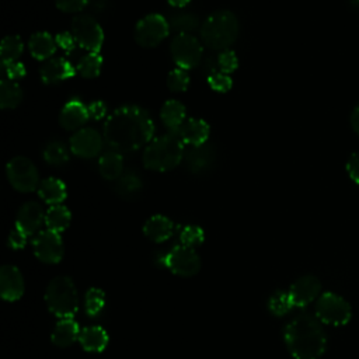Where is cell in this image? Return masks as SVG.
I'll use <instances>...</instances> for the list:
<instances>
[{
  "mask_svg": "<svg viewBox=\"0 0 359 359\" xmlns=\"http://www.w3.org/2000/svg\"><path fill=\"white\" fill-rule=\"evenodd\" d=\"M154 135L150 115L137 105H122L105 119L102 136L115 151L129 153L146 147Z\"/></svg>",
  "mask_w": 359,
  "mask_h": 359,
  "instance_id": "6da1fadb",
  "label": "cell"
},
{
  "mask_svg": "<svg viewBox=\"0 0 359 359\" xmlns=\"http://www.w3.org/2000/svg\"><path fill=\"white\" fill-rule=\"evenodd\" d=\"M317 317L299 314L292 318L283 331L289 353L294 359H318L327 348V337Z\"/></svg>",
  "mask_w": 359,
  "mask_h": 359,
  "instance_id": "7a4b0ae2",
  "label": "cell"
},
{
  "mask_svg": "<svg viewBox=\"0 0 359 359\" xmlns=\"http://www.w3.org/2000/svg\"><path fill=\"white\" fill-rule=\"evenodd\" d=\"M185 156V144L177 132L154 137L143 150L142 161L147 170L165 172L174 170Z\"/></svg>",
  "mask_w": 359,
  "mask_h": 359,
  "instance_id": "3957f363",
  "label": "cell"
},
{
  "mask_svg": "<svg viewBox=\"0 0 359 359\" xmlns=\"http://www.w3.org/2000/svg\"><path fill=\"white\" fill-rule=\"evenodd\" d=\"M238 20L229 10L213 11L201 27L202 42L213 50L229 49L238 36Z\"/></svg>",
  "mask_w": 359,
  "mask_h": 359,
  "instance_id": "277c9868",
  "label": "cell"
},
{
  "mask_svg": "<svg viewBox=\"0 0 359 359\" xmlns=\"http://www.w3.org/2000/svg\"><path fill=\"white\" fill-rule=\"evenodd\" d=\"M45 302L50 313L59 318H73L79 309V294L69 276L53 278L45 290Z\"/></svg>",
  "mask_w": 359,
  "mask_h": 359,
  "instance_id": "5b68a950",
  "label": "cell"
},
{
  "mask_svg": "<svg viewBox=\"0 0 359 359\" xmlns=\"http://www.w3.org/2000/svg\"><path fill=\"white\" fill-rule=\"evenodd\" d=\"M316 317L328 325H345L352 317V310L342 296L325 292L317 299Z\"/></svg>",
  "mask_w": 359,
  "mask_h": 359,
  "instance_id": "8992f818",
  "label": "cell"
},
{
  "mask_svg": "<svg viewBox=\"0 0 359 359\" xmlns=\"http://www.w3.org/2000/svg\"><path fill=\"white\" fill-rule=\"evenodd\" d=\"M70 32L77 45L87 52H98L104 43L101 25L87 14H77L70 24Z\"/></svg>",
  "mask_w": 359,
  "mask_h": 359,
  "instance_id": "52a82bcc",
  "label": "cell"
},
{
  "mask_svg": "<svg viewBox=\"0 0 359 359\" xmlns=\"http://www.w3.org/2000/svg\"><path fill=\"white\" fill-rule=\"evenodd\" d=\"M6 174L11 187L25 194L35 191L41 182L34 163L22 156H17L7 163Z\"/></svg>",
  "mask_w": 359,
  "mask_h": 359,
  "instance_id": "ba28073f",
  "label": "cell"
},
{
  "mask_svg": "<svg viewBox=\"0 0 359 359\" xmlns=\"http://www.w3.org/2000/svg\"><path fill=\"white\" fill-rule=\"evenodd\" d=\"M170 53L175 65L184 70L194 69L202 62L203 48L191 34H178L170 43Z\"/></svg>",
  "mask_w": 359,
  "mask_h": 359,
  "instance_id": "9c48e42d",
  "label": "cell"
},
{
  "mask_svg": "<svg viewBox=\"0 0 359 359\" xmlns=\"http://www.w3.org/2000/svg\"><path fill=\"white\" fill-rule=\"evenodd\" d=\"M170 29L168 20L161 14H149L137 21L135 27V41L142 48H154L167 38Z\"/></svg>",
  "mask_w": 359,
  "mask_h": 359,
  "instance_id": "30bf717a",
  "label": "cell"
},
{
  "mask_svg": "<svg viewBox=\"0 0 359 359\" xmlns=\"http://www.w3.org/2000/svg\"><path fill=\"white\" fill-rule=\"evenodd\" d=\"M163 262L174 275L182 278L194 276L201 269V258L195 248L182 244L172 247L164 255Z\"/></svg>",
  "mask_w": 359,
  "mask_h": 359,
  "instance_id": "8fae6325",
  "label": "cell"
},
{
  "mask_svg": "<svg viewBox=\"0 0 359 359\" xmlns=\"http://www.w3.org/2000/svg\"><path fill=\"white\" fill-rule=\"evenodd\" d=\"M35 257L45 264H57L63 258V241L59 233L42 230L32 240Z\"/></svg>",
  "mask_w": 359,
  "mask_h": 359,
  "instance_id": "7c38bea8",
  "label": "cell"
},
{
  "mask_svg": "<svg viewBox=\"0 0 359 359\" xmlns=\"http://www.w3.org/2000/svg\"><path fill=\"white\" fill-rule=\"evenodd\" d=\"M70 151L81 158H93L98 156L104 146V136L93 128H81L70 137Z\"/></svg>",
  "mask_w": 359,
  "mask_h": 359,
  "instance_id": "4fadbf2b",
  "label": "cell"
},
{
  "mask_svg": "<svg viewBox=\"0 0 359 359\" xmlns=\"http://www.w3.org/2000/svg\"><path fill=\"white\" fill-rule=\"evenodd\" d=\"M321 290V283L318 278L313 275H304L296 279L289 287V296L294 307H306L314 302Z\"/></svg>",
  "mask_w": 359,
  "mask_h": 359,
  "instance_id": "5bb4252c",
  "label": "cell"
},
{
  "mask_svg": "<svg viewBox=\"0 0 359 359\" xmlns=\"http://www.w3.org/2000/svg\"><path fill=\"white\" fill-rule=\"evenodd\" d=\"M184 161L189 172L195 175L205 174L213 168V164L216 161L215 147L208 143L189 147L188 150H185Z\"/></svg>",
  "mask_w": 359,
  "mask_h": 359,
  "instance_id": "9a60e30c",
  "label": "cell"
},
{
  "mask_svg": "<svg viewBox=\"0 0 359 359\" xmlns=\"http://www.w3.org/2000/svg\"><path fill=\"white\" fill-rule=\"evenodd\" d=\"M45 215L46 212H43V208L38 202H27L18 209L15 226L27 236L38 234L41 226L45 223Z\"/></svg>",
  "mask_w": 359,
  "mask_h": 359,
  "instance_id": "2e32d148",
  "label": "cell"
},
{
  "mask_svg": "<svg viewBox=\"0 0 359 359\" xmlns=\"http://www.w3.org/2000/svg\"><path fill=\"white\" fill-rule=\"evenodd\" d=\"M0 293L7 302H15L24 294V279L14 265H3L0 269Z\"/></svg>",
  "mask_w": 359,
  "mask_h": 359,
  "instance_id": "e0dca14e",
  "label": "cell"
},
{
  "mask_svg": "<svg viewBox=\"0 0 359 359\" xmlns=\"http://www.w3.org/2000/svg\"><path fill=\"white\" fill-rule=\"evenodd\" d=\"M177 135L180 136V139L185 146H189V147L201 146L208 142L210 135V128H209V123L203 119L189 118L180 126V129L177 130Z\"/></svg>",
  "mask_w": 359,
  "mask_h": 359,
  "instance_id": "ac0fdd59",
  "label": "cell"
},
{
  "mask_svg": "<svg viewBox=\"0 0 359 359\" xmlns=\"http://www.w3.org/2000/svg\"><path fill=\"white\" fill-rule=\"evenodd\" d=\"M88 108L80 100H70L65 104L59 115V123L66 130H79L88 121Z\"/></svg>",
  "mask_w": 359,
  "mask_h": 359,
  "instance_id": "d6986e66",
  "label": "cell"
},
{
  "mask_svg": "<svg viewBox=\"0 0 359 359\" xmlns=\"http://www.w3.org/2000/svg\"><path fill=\"white\" fill-rule=\"evenodd\" d=\"M41 80L45 84H55L74 76V67L65 57H50L39 69Z\"/></svg>",
  "mask_w": 359,
  "mask_h": 359,
  "instance_id": "ffe728a7",
  "label": "cell"
},
{
  "mask_svg": "<svg viewBox=\"0 0 359 359\" xmlns=\"http://www.w3.org/2000/svg\"><path fill=\"white\" fill-rule=\"evenodd\" d=\"M172 233L174 223L163 215H154L149 217L143 226V234L154 243L167 241L172 236Z\"/></svg>",
  "mask_w": 359,
  "mask_h": 359,
  "instance_id": "44dd1931",
  "label": "cell"
},
{
  "mask_svg": "<svg viewBox=\"0 0 359 359\" xmlns=\"http://www.w3.org/2000/svg\"><path fill=\"white\" fill-rule=\"evenodd\" d=\"M80 331L81 330L74 318H60L52 331V344L59 348H67L79 341Z\"/></svg>",
  "mask_w": 359,
  "mask_h": 359,
  "instance_id": "7402d4cb",
  "label": "cell"
},
{
  "mask_svg": "<svg viewBox=\"0 0 359 359\" xmlns=\"http://www.w3.org/2000/svg\"><path fill=\"white\" fill-rule=\"evenodd\" d=\"M38 195L45 203L53 206V205H60L66 199L67 191L62 180L55 177H48L39 182Z\"/></svg>",
  "mask_w": 359,
  "mask_h": 359,
  "instance_id": "603a6c76",
  "label": "cell"
},
{
  "mask_svg": "<svg viewBox=\"0 0 359 359\" xmlns=\"http://www.w3.org/2000/svg\"><path fill=\"white\" fill-rule=\"evenodd\" d=\"M79 342L87 352H101L108 344V334L100 325H90L80 331Z\"/></svg>",
  "mask_w": 359,
  "mask_h": 359,
  "instance_id": "cb8c5ba5",
  "label": "cell"
},
{
  "mask_svg": "<svg viewBox=\"0 0 359 359\" xmlns=\"http://www.w3.org/2000/svg\"><path fill=\"white\" fill-rule=\"evenodd\" d=\"M185 107L177 100L165 101L160 109V119L170 132H177L180 129L185 122Z\"/></svg>",
  "mask_w": 359,
  "mask_h": 359,
  "instance_id": "d4e9b609",
  "label": "cell"
},
{
  "mask_svg": "<svg viewBox=\"0 0 359 359\" xmlns=\"http://www.w3.org/2000/svg\"><path fill=\"white\" fill-rule=\"evenodd\" d=\"M56 41L48 32H35L31 35L28 48L31 55L38 60H48L56 52Z\"/></svg>",
  "mask_w": 359,
  "mask_h": 359,
  "instance_id": "484cf974",
  "label": "cell"
},
{
  "mask_svg": "<svg viewBox=\"0 0 359 359\" xmlns=\"http://www.w3.org/2000/svg\"><path fill=\"white\" fill-rule=\"evenodd\" d=\"M100 174L108 181H116L123 174V158L119 151L109 150L101 154L98 160Z\"/></svg>",
  "mask_w": 359,
  "mask_h": 359,
  "instance_id": "4316f807",
  "label": "cell"
},
{
  "mask_svg": "<svg viewBox=\"0 0 359 359\" xmlns=\"http://www.w3.org/2000/svg\"><path fill=\"white\" fill-rule=\"evenodd\" d=\"M143 188V182L140 177L135 172H123L114 185L115 192L123 199H133L136 198Z\"/></svg>",
  "mask_w": 359,
  "mask_h": 359,
  "instance_id": "83f0119b",
  "label": "cell"
},
{
  "mask_svg": "<svg viewBox=\"0 0 359 359\" xmlns=\"http://www.w3.org/2000/svg\"><path fill=\"white\" fill-rule=\"evenodd\" d=\"M70 220H72V213L63 205L49 206V209L46 210V215H45L46 229L56 231V233H62L63 230H66L70 224Z\"/></svg>",
  "mask_w": 359,
  "mask_h": 359,
  "instance_id": "f1b7e54d",
  "label": "cell"
},
{
  "mask_svg": "<svg viewBox=\"0 0 359 359\" xmlns=\"http://www.w3.org/2000/svg\"><path fill=\"white\" fill-rule=\"evenodd\" d=\"M24 43L18 35H7L3 38L0 45V59L1 66H7L10 63L18 62L22 55Z\"/></svg>",
  "mask_w": 359,
  "mask_h": 359,
  "instance_id": "f546056e",
  "label": "cell"
},
{
  "mask_svg": "<svg viewBox=\"0 0 359 359\" xmlns=\"http://www.w3.org/2000/svg\"><path fill=\"white\" fill-rule=\"evenodd\" d=\"M22 101L21 87L8 79H3L0 83V107L3 109H13Z\"/></svg>",
  "mask_w": 359,
  "mask_h": 359,
  "instance_id": "4dcf8cb0",
  "label": "cell"
},
{
  "mask_svg": "<svg viewBox=\"0 0 359 359\" xmlns=\"http://www.w3.org/2000/svg\"><path fill=\"white\" fill-rule=\"evenodd\" d=\"M102 66V56L98 52H87L77 63V72L84 79H94L100 74Z\"/></svg>",
  "mask_w": 359,
  "mask_h": 359,
  "instance_id": "1f68e13d",
  "label": "cell"
},
{
  "mask_svg": "<svg viewBox=\"0 0 359 359\" xmlns=\"http://www.w3.org/2000/svg\"><path fill=\"white\" fill-rule=\"evenodd\" d=\"M170 28L178 34H191L199 28V18L192 13H177L168 18Z\"/></svg>",
  "mask_w": 359,
  "mask_h": 359,
  "instance_id": "d6a6232c",
  "label": "cell"
},
{
  "mask_svg": "<svg viewBox=\"0 0 359 359\" xmlns=\"http://www.w3.org/2000/svg\"><path fill=\"white\" fill-rule=\"evenodd\" d=\"M43 158L50 165H63L69 161V151L62 142H49L43 149Z\"/></svg>",
  "mask_w": 359,
  "mask_h": 359,
  "instance_id": "836d02e7",
  "label": "cell"
},
{
  "mask_svg": "<svg viewBox=\"0 0 359 359\" xmlns=\"http://www.w3.org/2000/svg\"><path fill=\"white\" fill-rule=\"evenodd\" d=\"M292 299L289 296V292L276 290L268 300V309L273 316H285L293 309Z\"/></svg>",
  "mask_w": 359,
  "mask_h": 359,
  "instance_id": "e575fe53",
  "label": "cell"
},
{
  "mask_svg": "<svg viewBox=\"0 0 359 359\" xmlns=\"http://www.w3.org/2000/svg\"><path fill=\"white\" fill-rule=\"evenodd\" d=\"M105 304V293L98 287H91L86 293L84 309L90 317L98 316Z\"/></svg>",
  "mask_w": 359,
  "mask_h": 359,
  "instance_id": "d590c367",
  "label": "cell"
},
{
  "mask_svg": "<svg viewBox=\"0 0 359 359\" xmlns=\"http://www.w3.org/2000/svg\"><path fill=\"white\" fill-rule=\"evenodd\" d=\"M167 87L172 93H184L189 87V76L187 70L177 67L168 73L167 77Z\"/></svg>",
  "mask_w": 359,
  "mask_h": 359,
  "instance_id": "8d00e7d4",
  "label": "cell"
},
{
  "mask_svg": "<svg viewBox=\"0 0 359 359\" xmlns=\"http://www.w3.org/2000/svg\"><path fill=\"white\" fill-rule=\"evenodd\" d=\"M203 240H205V233L199 226L188 224V226H184L180 231V241L182 245L194 248L202 244Z\"/></svg>",
  "mask_w": 359,
  "mask_h": 359,
  "instance_id": "74e56055",
  "label": "cell"
},
{
  "mask_svg": "<svg viewBox=\"0 0 359 359\" xmlns=\"http://www.w3.org/2000/svg\"><path fill=\"white\" fill-rule=\"evenodd\" d=\"M217 67H219V72L222 73H226V74H230L233 73L237 67H238V57L237 55L230 50V49H226V50H222L219 55H217Z\"/></svg>",
  "mask_w": 359,
  "mask_h": 359,
  "instance_id": "f35d334b",
  "label": "cell"
},
{
  "mask_svg": "<svg viewBox=\"0 0 359 359\" xmlns=\"http://www.w3.org/2000/svg\"><path fill=\"white\" fill-rule=\"evenodd\" d=\"M206 79H208L209 87L217 93H227L233 84L230 74H226L222 72H215L210 76H208Z\"/></svg>",
  "mask_w": 359,
  "mask_h": 359,
  "instance_id": "ab89813d",
  "label": "cell"
},
{
  "mask_svg": "<svg viewBox=\"0 0 359 359\" xmlns=\"http://www.w3.org/2000/svg\"><path fill=\"white\" fill-rule=\"evenodd\" d=\"M55 3L63 13H80L88 6V0H55Z\"/></svg>",
  "mask_w": 359,
  "mask_h": 359,
  "instance_id": "60d3db41",
  "label": "cell"
},
{
  "mask_svg": "<svg viewBox=\"0 0 359 359\" xmlns=\"http://www.w3.org/2000/svg\"><path fill=\"white\" fill-rule=\"evenodd\" d=\"M27 238H28V236L22 230H20L17 226H14V229L8 234L7 245L13 250H21L25 247Z\"/></svg>",
  "mask_w": 359,
  "mask_h": 359,
  "instance_id": "b9f144b4",
  "label": "cell"
},
{
  "mask_svg": "<svg viewBox=\"0 0 359 359\" xmlns=\"http://www.w3.org/2000/svg\"><path fill=\"white\" fill-rule=\"evenodd\" d=\"M57 46L60 49H63L66 53H72L77 45L74 36L72 35V32H59L55 38Z\"/></svg>",
  "mask_w": 359,
  "mask_h": 359,
  "instance_id": "7bdbcfd3",
  "label": "cell"
},
{
  "mask_svg": "<svg viewBox=\"0 0 359 359\" xmlns=\"http://www.w3.org/2000/svg\"><path fill=\"white\" fill-rule=\"evenodd\" d=\"M3 70L7 76L8 80H18L21 77L25 76L27 70H25V66L21 63V62H14V63H10L7 66H3Z\"/></svg>",
  "mask_w": 359,
  "mask_h": 359,
  "instance_id": "ee69618b",
  "label": "cell"
},
{
  "mask_svg": "<svg viewBox=\"0 0 359 359\" xmlns=\"http://www.w3.org/2000/svg\"><path fill=\"white\" fill-rule=\"evenodd\" d=\"M346 171H348L349 178L353 182L359 184V151L349 156V158L346 161Z\"/></svg>",
  "mask_w": 359,
  "mask_h": 359,
  "instance_id": "f6af8a7d",
  "label": "cell"
},
{
  "mask_svg": "<svg viewBox=\"0 0 359 359\" xmlns=\"http://www.w3.org/2000/svg\"><path fill=\"white\" fill-rule=\"evenodd\" d=\"M87 108H88L90 118H93L95 121H98L107 115V105L102 101H94L90 105H87Z\"/></svg>",
  "mask_w": 359,
  "mask_h": 359,
  "instance_id": "bcb514c9",
  "label": "cell"
},
{
  "mask_svg": "<svg viewBox=\"0 0 359 359\" xmlns=\"http://www.w3.org/2000/svg\"><path fill=\"white\" fill-rule=\"evenodd\" d=\"M351 126L359 135V104L353 108L351 114Z\"/></svg>",
  "mask_w": 359,
  "mask_h": 359,
  "instance_id": "7dc6e473",
  "label": "cell"
},
{
  "mask_svg": "<svg viewBox=\"0 0 359 359\" xmlns=\"http://www.w3.org/2000/svg\"><path fill=\"white\" fill-rule=\"evenodd\" d=\"M108 3L109 0H88V7H91L94 11H102Z\"/></svg>",
  "mask_w": 359,
  "mask_h": 359,
  "instance_id": "c3c4849f",
  "label": "cell"
},
{
  "mask_svg": "<svg viewBox=\"0 0 359 359\" xmlns=\"http://www.w3.org/2000/svg\"><path fill=\"white\" fill-rule=\"evenodd\" d=\"M189 1H191V0H168V3H170L172 7H178V8L187 6Z\"/></svg>",
  "mask_w": 359,
  "mask_h": 359,
  "instance_id": "681fc988",
  "label": "cell"
},
{
  "mask_svg": "<svg viewBox=\"0 0 359 359\" xmlns=\"http://www.w3.org/2000/svg\"><path fill=\"white\" fill-rule=\"evenodd\" d=\"M352 3H353L355 6H358V7H359V0H352Z\"/></svg>",
  "mask_w": 359,
  "mask_h": 359,
  "instance_id": "f907efd6",
  "label": "cell"
}]
</instances>
